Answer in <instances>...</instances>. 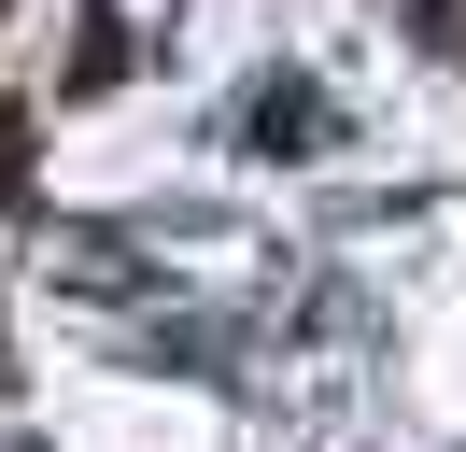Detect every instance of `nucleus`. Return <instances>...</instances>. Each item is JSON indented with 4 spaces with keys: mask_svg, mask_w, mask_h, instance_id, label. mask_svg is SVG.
Instances as JSON below:
<instances>
[{
    "mask_svg": "<svg viewBox=\"0 0 466 452\" xmlns=\"http://www.w3.org/2000/svg\"><path fill=\"white\" fill-rule=\"evenodd\" d=\"M311 128H325L311 85H268V99H255V141H268V156H311Z\"/></svg>",
    "mask_w": 466,
    "mask_h": 452,
    "instance_id": "nucleus-1",
    "label": "nucleus"
}]
</instances>
